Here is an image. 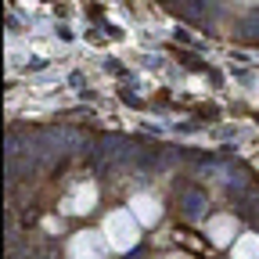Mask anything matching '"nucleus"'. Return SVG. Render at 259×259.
I'll use <instances>...</instances> for the list:
<instances>
[{"label":"nucleus","instance_id":"1","mask_svg":"<svg viewBox=\"0 0 259 259\" xmlns=\"http://www.w3.org/2000/svg\"><path fill=\"white\" fill-rule=\"evenodd\" d=\"M101 234H105V241H108L112 252H130L141 241V223H137V216L130 209H115V212L105 216Z\"/></svg>","mask_w":259,"mask_h":259},{"label":"nucleus","instance_id":"2","mask_svg":"<svg viewBox=\"0 0 259 259\" xmlns=\"http://www.w3.org/2000/svg\"><path fill=\"white\" fill-rule=\"evenodd\" d=\"M108 255V241L101 231H79L69 241V259H105Z\"/></svg>","mask_w":259,"mask_h":259},{"label":"nucleus","instance_id":"3","mask_svg":"<svg viewBox=\"0 0 259 259\" xmlns=\"http://www.w3.org/2000/svg\"><path fill=\"white\" fill-rule=\"evenodd\" d=\"M130 212L137 216L141 227H155L162 220V205H158V198H151V194H134V198H130Z\"/></svg>","mask_w":259,"mask_h":259},{"label":"nucleus","instance_id":"4","mask_svg":"<svg viewBox=\"0 0 259 259\" xmlns=\"http://www.w3.org/2000/svg\"><path fill=\"white\" fill-rule=\"evenodd\" d=\"M94 202H97V191H94L90 184H79V187L69 194V198L61 202V209H65V212H72V216H83V212L94 209Z\"/></svg>","mask_w":259,"mask_h":259},{"label":"nucleus","instance_id":"5","mask_svg":"<svg viewBox=\"0 0 259 259\" xmlns=\"http://www.w3.org/2000/svg\"><path fill=\"white\" fill-rule=\"evenodd\" d=\"M209 238L216 241V245H231V241H238V220L234 216H212L209 220Z\"/></svg>","mask_w":259,"mask_h":259},{"label":"nucleus","instance_id":"6","mask_svg":"<svg viewBox=\"0 0 259 259\" xmlns=\"http://www.w3.org/2000/svg\"><path fill=\"white\" fill-rule=\"evenodd\" d=\"M231 252H234V259H259V234H238Z\"/></svg>","mask_w":259,"mask_h":259},{"label":"nucleus","instance_id":"7","mask_svg":"<svg viewBox=\"0 0 259 259\" xmlns=\"http://www.w3.org/2000/svg\"><path fill=\"white\" fill-rule=\"evenodd\" d=\"M173 259H184V255H173Z\"/></svg>","mask_w":259,"mask_h":259}]
</instances>
